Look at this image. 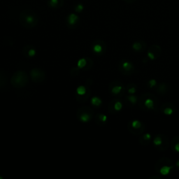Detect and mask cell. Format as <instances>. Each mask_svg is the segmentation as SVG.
<instances>
[{
    "mask_svg": "<svg viewBox=\"0 0 179 179\" xmlns=\"http://www.w3.org/2000/svg\"><path fill=\"white\" fill-rule=\"evenodd\" d=\"M30 76L32 80L36 83H41L45 80L46 74L42 69L34 68L30 71Z\"/></svg>",
    "mask_w": 179,
    "mask_h": 179,
    "instance_id": "11",
    "label": "cell"
},
{
    "mask_svg": "<svg viewBox=\"0 0 179 179\" xmlns=\"http://www.w3.org/2000/svg\"><path fill=\"white\" fill-rule=\"evenodd\" d=\"M24 22H25V25L27 27H32L36 24V19L33 15H27L25 18Z\"/></svg>",
    "mask_w": 179,
    "mask_h": 179,
    "instance_id": "24",
    "label": "cell"
},
{
    "mask_svg": "<svg viewBox=\"0 0 179 179\" xmlns=\"http://www.w3.org/2000/svg\"><path fill=\"white\" fill-rule=\"evenodd\" d=\"M108 91L111 95L114 97H121L125 95L126 88L122 82L118 80H115L110 83L108 85Z\"/></svg>",
    "mask_w": 179,
    "mask_h": 179,
    "instance_id": "4",
    "label": "cell"
},
{
    "mask_svg": "<svg viewBox=\"0 0 179 179\" xmlns=\"http://www.w3.org/2000/svg\"><path fill=\"white\" fill-rule=\"evenodd\" d=\"M158 83V81L155 79L152 78V79H150L148 81L147 83H146V85H147V87L148 88H150V89H154L155 90V88L156 87Z\"/></svg>",
    "mask_w": 179,
    "mask_h": 179,
    "instance_id": "27",
    "label": "cell"
},
{
    "mask_svg": "<svg viewBox=\"0 0 179 179\" xmlns=\"http://www.w3.org/2000/svg\"><path fill=\"white\" fill-rule=\"evenodd\" d=\"M57 3H58V0H51L50 1V4L53 7H55L57 4Z\"/></svg>",
    "mask_w": 179,
    "mask_h": 179,
    "instance_id": "30",
    "label": "cell"
},
{
    "mask_svg": "<svg viewBox=\"0 0 179 179\" xmlns=\"http://www.w3.org/2000/svg\"><path fill=\"white\" fill-rule=\"evenodd\" d=\"M138 104L144 111L156 112L158 108V99L155 95L146 92L138 97Z\"/></svg>",
    "mask_w": 179,
    "mask_h": 179,
    "instance_id": "1",
    "label": "cell"
},
{
    "mask_svg": "<svg viewBox=\"0 0 179 179\" xmlns=\"http://www.w3.org/2000/svg\"><path fill=\"white\" fill-rule=\"evenodd\" d=\"M138 97L137 95H127L124 96V102L128 106H134L138 104Z\"/></svg>",
    "mask_w": 179,
    "mask_h": 179,
    "instance_id": "18",
    "label": "cell"
},
{
    "mask_svg": "<svg viewBox=\"0 0 179 179\" xmlns=\"http://www.w3.org/2000/svg\"><path fill=\"white\" fill-rule=\"evenodd\" d=\"M118 70L121 74L125 76H129L134 74L136 72L135 66L131 61L123 59L121 60L118 63Z\"/></svg>",
    "mask_w": 179,
    "mask_h": 179,
    "instance_id": "8",
    "label": "cell"
},
{
    "mask_svg": "<svg viewBox=\"0 0 179 179\" xmlns=\"http://www.w3.org/2000/svg\"><path fill=\"white\" fill-rule=\"evenodd\" d=\"M92 60L89 57H86L80 59L77 62V66L83 70H89L92 68Z\"/></svg>",
    "mask_w": 179,
    "mask_h": 179,
    "instance_id": "16",
    "label": "cell"
},
{
    "mask_svg": "<svg viewBox=\"0 0 179 179\" xmlns=\"http://www.w3.org/2000/svg\"><path fill=\"white\" fill-rule=\"evenodd\" d=\"M123 108V102L118 97L112 99L109 102L108 106V110L109 113L113 114L120 112Z\"/></svg>",
    "mask_w": 179,
    "mask_h": 179,
    "instance_id": "10",
    "label": "cell"
},
{
    "mask_svg": "<svg viewBox=\"0 0 179 179\" xmlns=\"http://www.w3.org/2000/svg\"><path fill=\"white\" fill-rule=\"evenodd\" d=\"M83 5L79 4V5H78V6H77L76 9V11H78V12H81V11H83Z\"/></svg>",
    "mask_w": 179,
    "mask_h": 179,
    "instance_id": "31",
    "label": "cell"
},
{
    "mask_svg": "<svg viewBox=\"0 0 179 179\" xmlns=\"http://www.w3.org/2000/svg\"><path fill=\"white\" fill-rule=\"evenodd\" d=\"M4 179V177H3V176H1L0 175V179Z\"/></svg>",
    "mask_w": 179,
    "mask_h": 179,
    "instance_id": "34",
    "label": "cell"
},
{
    "mask_svg": "<svg viewBox=\"0 0 179 179\" xmlns=\"http://www.w3.org/2000/svg\"><path fill=\"white\" fill-rule=\"evenodd\" d=\"M155 171L163 176H168L175 168L174 162L169 158H162L158 159L155 166Z\"/></svg>",
    "mask_w": 179,
    "mask_h": 179,
    "instance_id": "2",
    "label": "cell"
},
{
    "mask_svg": "<svg viewBox=\"0 0 179 179\" xmlns=\"http://www.w3.org/2000/svg\"><path fill=\"white\" fill-rule=\"evenodd\" d=\"M151 138H152V136L150 133L148 132L145 133V134L143 133L141 135H140V137H139V143L142 146H146L150 143Z\"/></svg>",
    "mask_w": 179,
    "mask_h": 179,
    "instance_id": "19",
    "label": "cell"
},
{
    "mask_svg": "<svg viewBox=\"0 0 179 179\" xmlns=\"http://www.w3.org/2000/svg\"><path fill=\"white\" fill-rule=\"evenodd\" d=\"M162 53V48L159 45H152L148 49L147 57L150 60H155L159 58Z\"/></svg>",
    "mask_w": 179,
    "mask_h": 179,
    "instance_id": "12",
    "label": "cell"
},
{
    "mask_svg": "<svg viewBox=\"0 0 179 179\" xmlns=\"http://www.w3.org/2000/svg\"><path fill=\"white\" fill-rule=\"evenodd\" d=\"M155 90L159 95H166L170 92L171 86L167 83H158Z\"/></svg>",
    "mask_w": 179,
    "mask_h": 179,
    "instance_id": "15",
    "label": "cell"
},
{
    "mask_svg": "<svg viewBox=\"0 0 179 179\" xmlns=\"http://www.w3.org/2000/svg\"><path fill=\"white\" fill-rule=\"evenodd\" d=\"M127 129L133 135H141L145 131L146 125L144 123L139 120H132L127 123Z\"/></svg>",
    "mask_w": 179,
    "mask_h": 179,
    "instance_id": "5",
    "label": "cell"
},
{
    "mask_svg": "<svg viewBox=\"0 0 179 179\" xmlns=\"http://www.w3.org/2000/svg\"><path fill=\"white\" fill-rule=\"evenodd\" d=\"M153 145L159 151H165L168 149L169 146V138L165 134H158L154 137Z\"/></svg>",
    "mask_w": 179,
    "mask_h": 179,
    "instance_id": "6",
    "label": "cell"
},
{
    "mask_svg": "<svg viewBox=\"0 0 179 179\" xmlns=\"http://www.w3.org/2000/svg\"><path fill=\"white\" fill-rule=\"evenodd\" d=\"M102 101L98 97L95 96L91 99V104L94 106L95 107H99L100 106L102 105Z\"/></svg>",
    "mask_w": 179,
    "mask_h": 179,
    "instance_id": "26",
    "label": "cell"
},
{
    "mask_svg": "<svg viewBox=\"0 0 179 179\" xmlns=\"http://www.w3.org/2000/svg\"><path fill=\"white\" fill-rule=\"evenodd\" d=\"M90 95V90L89 88V85L86 84V86L80 85L77 87L76 90L75 97L78 102H85L87 100Z\"/></svg>",
    "mask_w": 179,
    "mask_h": 179,
    "instance_id": "9",
    "label": "cell"
},
{
    "mask_svg": "<svg viewBox=\"0 0 179 179\" xmlns=\"http://www.w3.org/2000/svg\"><path fill=\"white\" fill-rule=\"evenodd\" d=\"M171 148L174 152L179 153V135L173 137L171 141Z\"/></svg>",
    "mask_w": 179,
    "mask_h": 179,
    "instance_id": "22",
    "label": "cell"
},
{
    "mask_svg": "<svg viewBox=\"0 0 179 179\" xmlns=\"http://www.w3.org/2000/svg\"><path fill=\"white\" fill-rule=\"evenodd\" d=\"M132 48L136 53H143L146 50V43L142 40L136 41L132 43Z\"/></svg>",
    "mask_w": 179,
    "mask_h": 179,
    "instance_id": "17",
    "label": "cell"
},
{
    "mask_svg": "<svg viewBox=\"0 0 179 179\" xmlns=\"http://www.w3.org/2000/svg\"><path fill=\"white\" fill-rule=\"evenodd\" d=\"M6 83V77L2 72H0V87H4Z\"/></svg>",
    "mask_w": 179,
    "mask_h": 179,
    "instance_id": "28",
    "label": "cell"
},
{
    "mask_svg": "<svg viewBox=\"0 0 179 179\" xmlns=\"http://www.w3.org/2000/svg\"><path fill=\"white\" fill-rule=\"evenodd\" d=\"M95 123L97 125L99 126H104L107 123V116H106L105 114H103V113H97L96 116H95Z\"/></svg>",
    "mask_w": 179,
    "mask_h": 179,
    "instance_id": "20",
    "label": "cell"
},
{
    "mask_svg": "<svg viewBox=\"0 0 179 179\" xmlns=\"http://www.w3.org/2000/svg\"><path fill=\"white\" fill-rule=\"evenodd\" d=\"M174 164H175V168L179 171V159H178V160L174 163Z\"/></svg>",
    "mask_w": 179,
    "mask_h": 179,
    "instance_id": "32",
    "label": "cell"
},
{
    "mask_svg": "<svg viewBox=\"0 0 179 179\" xmlns=\"http://www.w3.org/2000/svg\"><path fill=\"white\" fill-rule=\"evenodd\" d=\"M126 93L128 95H134L137 92L138 87L135 83H128L125 86Z\"/></svg>",
    "mask_w": 179,
    "mask_h": 179,
    "instance_id": "23",
    "label": "cell"
},
{
    "mask_svg": "<svg viewBox=\"0 0 179 179\" xmlns=\"http://www.w3.org/2000/svg\"><path fill=\"white\" fill-rule=\"evenodd\" d=\"M93 110L89 106H82L77 111L76 116L79 121L86 123L91 120L93 117Z\"/></svg>",
    "mask_w": 179,
    "mask_h": 179,
    "instance_id": "7",
    "label": "cell"
},
{
    "mask_svg": "<svg viewBox=\"0 0 179 179\" xmlns=\"http://www.w3.org/2000/svg\"><path fill=\"white\" fill-rule=\"evenodd\" d=\"M29 78L23 71H18L14 73L11 78V85L15 88H22L28 83Z\"/></svg>",
    "mask_w": 179,
    "mask_h": 179,
    "instance_id": "3",
    "label": "cell"
},
{
    "mask_svg": "<svg viewBox=\"0 0 179 179\" xmlns=\"http://www.w3.org/2000/svg\"><path fill=\"white\" fill-rule=\"evenodd\" d=\"M176 111V108L175 105L169 102H164L160 106V111L166 116H171L174 114Z\"/></svg>",
    "mask_w": 179,
    "mask_h": 179,
    "instance_id": "13",
    "label": "cell"
},
{
    "mask_svg": "<svg viewBox=\"0 0 179 179\" xmlns=\"http://www.w3.org/2000/svg\"><path fill=\"white\" fill-rule=\"evenodd\" d=\"M92 50L97 55H102L106 50V45L103 41L97 40L92 44Z\"/></svg>",
    "mask_w": 179,
    "mask_h": 179,
    "instance_id": "14",
    "label": "cell"
},
{
    "mask_svg": "<svg viewBox=\"0 0 179 179\" xmlns=\"http://www.w3.org/2000/svg\"><path fill=\"white\" fill-rule=\"evenodd\" d=\"M23 55L27 57H33L36 55V51L34 48H33L31 46H25L22 50Z\"/></svg>",
    "mask_w": 179,
    "mask_h": 179,
    "instance_id": "21",
    "label": "cell"
},
{
    "mask_svg": "<svg viewBox=\"0 0 179 179\" xmlns=\"http://www.w3.org/2000/svg\"><path fill=\"white\" fill-rule=\"evenodd\" d=\"M79 68L78 67V66H76V67H74V68H72V70H71V72H70V74L72 76H77L78 73H79V69H78Z\"/></svg>",
    "mask_w": 179,
    "mask_h": 179,
    "instance_id": "29",
    "label": "cell"
},
{
    "mask_svg": "<svg viewBox=\"0 0 179 179\" xmlns=\"http://www.w3.org/2000/svg\"><path fill=\"white\" fill-rule=\"evenodd\" d=\"M161 179V177H159V176H151V177H150V178H149V179Z\"/></svg>",
    "mask_w": 179,
    "mask_h": 179,
    "instance_id": "33",
    "label": "cell"
},
{
    "mask_svg": "<svg viewBox=\"0 0 179 179\" xmlns=\"http://www.w3.org/2000/svg\"><path fill=\"white\" fill-rule=\"evenodd\" d=\"M78 20V15H76V14L72 13L71 15H69L68 18V23L70 25H74L77 22Z\"/></svg>",
    "mask_w": 179,
    "mask_h": 179,
    "instance_id": "25",
    "label": "cell"
}]
</instances>
